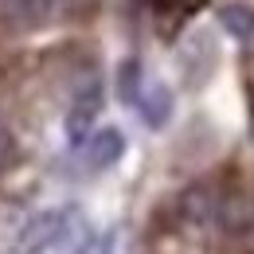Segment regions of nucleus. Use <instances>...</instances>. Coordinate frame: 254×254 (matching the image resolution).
Wrapping results in <instances>:
<instances>
[{"instance_id": "f257e3e1", "label": "nucleus", "mask_w": 254, "mask_h": 254, "mask_svg": "<svg viewBox=\"0 0 254 254\" xmlns=\"http://www.w3.org/2000/svg\"><path fill=\"white\" fill-rule=\"evenodd\" d=\"M74 227V211L70 207H47V211H35L32 219H24L16 227L8 254H47L51 247H59Z\"/></svg>"}, {"instance_id": "f03ea898", "label": "nucleus", "mask_w": 254, "mask_h": 254, "mask_svg": "<svg viewBox=\"0 0 254 254\" xmlns=\"http://www.w3.org/2000/svg\"><path fill=\"white\" fill-rule=\"evenodd\" d=\"M102 102H106V86H102L98 70L90 66V70H82V78H74V94H70V106H66V118H63L66 141L74 149H82V141L94 133Z\"/></svg>"}, {"instance_id": "7ed1b4c3", "label": "nucleus", "mask_w": 254, "mask_h": 254, "mask_svg": "<svg viewBox=\"0 0 254 254\" xmlns=\"http://www.w3.org/2000/svg\"><path fill=\"white\" fill-rule=\"evenodd\" d=\"M215 180H191L188 188L172 199V219L176 227H188V231H203L215 223Z\"/></svg>"}, {"instance_id": "20e7f679", "label": "nucleus", "mask_w": 254, "mask_h": 254, "mask_svg": "<svg viewBox=\"0 0 254 254\" xmlns=\"http://www.w3.org/2000/svg\"><path fill=\"white\" fill-rule=\"evenodd\" d=\"M122 157H126V133L118 126L94 129V133L82 141V164H86L90 172H106V168H114Z\"/></svg>"}, {"instance_id": "39448f33", "label": "nucleus", "mask_w": 254, "mask_h": 254, "mask_svg": "<svg viewBox=\"0 0 254 254\" xmlns=\"http://www.w3.org/2000/svg\"><path fill=\"white\" fill-rule=\"evenodd\" d=\"M137 114H141V122L149 129H164L172 122V110H176V98L168 90V82H160V78H145L141 82V90H137Z\"/></svg>"}, {"instance_id": "423d86ee", "label": "nucleus", "mask_w": 254, "mask_h": 254, "mask_svg": "<svg viewBox=\"0 0 254 254\" xmlns=\"http://www.w3.org/2000/svg\"><path fill=\"white\" fill-rule=\"evenodd\" d=\"M203 4L207 0H145V8L153 16V24H157L160 39H176V32L188 24Z\"/></svg>"}, {"instance_id": "0eeeda50", "label": "nucleus", "mask_w": 254, "mask_h": 254, "mask_svg": "<svg viewBox=\"0 0 254 254\" xmlns=\"http://www.w3.org/2000/svg\"><path fill=\"white\" fill-rule=\"evenodd\" d=\"M51 16H55V0H12V24L20 32H35L51 24Z\"/></svg>"}, {"instance_id": "6e6552de", "label": "nucleus", "mask_w": 254, "mask_h": 254, "mask_svg": "<svg viewBox=\"0 0 254 254\" xmlns=\"http://www.w3.org/2000/svg\"><path fill=\"white\" fill-rule=\"evenodd\" d=\"M219 24L227 35H235V39H243V43H251L254 39V8L251 4H239V0H231V4H223L219 12Z\"/></svg>"}, {"instance_id": "1a4fd4ad", "label": "nucleus", "mask_w": 254, "mask_h": 254, "mask_svg": "<svg viewBox=\"0 0 254 254\" xmlns=\"http://www.w3.org/2000/svg\"><path fill=\"white\" fill-rule=\"evenodd\" d=\"M141 82H145V66H141V59H133V55L122 59V63H118V74H114V90H118V98H122L126 106L137 102Z\"/></svg>"}, {"instance_id": "9d476101", "label": "nucleus", "mask_w": 254, "mask_h": 254, "mask_svg": "<svg viewBox=\"0 0 254 254\" xmlns=\"http://www.w3.org/2000/svg\"><path fill=\"white\" fill-rule=\"evenodd\" d=\"M55 4H63L70 16H94L102 8V0H55Z\"/></svg>"}, {"instance_id": "9b49d317", "label": "nucleus", "mask_w": 254, "mask_h": 254, "mask_svg": "<svg viewBox=\"0 0 254 254\" xmlns=\"http://www.w3.org/2000/svg\"><path fill=\"white\" fill-rule=\"evenodd\" d=\"M8 160H12V133H8L4 122H0V172L8 168Z\"/></svg>"}]
</instances>
